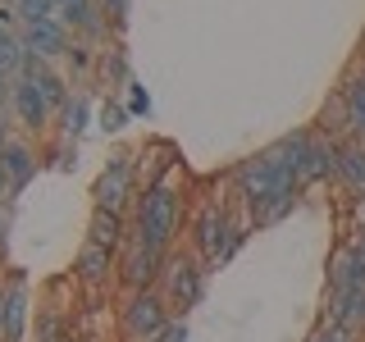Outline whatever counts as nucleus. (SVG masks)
Listing matches in <instances>:
<instances>
[{
  "instance_id": "nucleus-1",
  "label": "nucleus",
  "mask_w": 365,
  "mask_h": 342,
  "mask_svg": "<svg viewBox=\"0 0 365 342\" xmlns=\"http://www.w3.org/2000/svg\"><path fill=\"white\" fill-rule=\"evenodd\" d=\"M233 182H237V197H242L247 214L256 224H279L292 214L297 197H302V178H297V160L292 151L283 146V137L265 151H256L251 160L233 169Z\"/></svg>"
},
{
  "instance_id": "nucleus-2",
  "label": "nucleus",
  "mask_w": 365,
  "mask_h": 342,
  "mask_svg": "<svg viewBox=\"0 0 365 342\" xmlns=\"http://www.w3.org/2000/svg\"><path fill=\"white\" fill-rule=\"evenodd\" d=\"M178 219H182V192L178 182H151V187L137 192L133 201V242L160 251V256H169V247H174L178 237Z\"/></svg>"
},
{
  "instance_id": "nucleus-3",
  "label": "nucleus",
  "mask_w": 365,
  "mask_h": 342,
  "mask_svg": "<svg viewBox=\"0 0 365 342\" xmlns=\"http://www.w3.org/2000/svg\"><path fill=\"white\" fill-rule=\"evenodd\" d=\"M247 228H251V219H233L224 201H205L201 214L192 219V247H197V256L210 269H220L237 256V247L247 242Z\"/></svg>"
},
{
  "instance_id": "nucleus-4",
  "label": "nucleus",
  "mask_w": 365,
  "mask_h": 342,
  "mask_svg": "<svg viewBox=\"0 0 365 342\" xmlns=\"http://www.w3.org/2000/svg\"><path fill=\"white\" fill-rule=\"evenodd\" d=\"M174 306H169V296L160 288H142V292H128L119 306V333L123 342H155L165 333L169 324H174Z\"/></svg>"
},
{
  "instance_id": "nucleus-5",
  "label": "nucleus",
  "mask_w": 365,
  "mask_h": 342,
  "mask_svg": "<svg viewBox=\"0 0 365 342\" xmlns=\"http://www.w3.org/2000/svg\"><path fill=\"white\" fill-rule=\"evenodd\" d=\"M338 142L342 137H334V133H306V128L283 137V146H288L292 160H297L302 187H315V182H329V178L338 182Z\"/></svg>"
},
{
  "instance_id": "nucleus-6",
  "label": "nucleus",
  "mask_w": 365,
  "mask_h": 342,
  "mask_svg": "<svg viewBox=\"0 0 365 342\" xmlns=\"http://www.w3.org/2000/svg\"><path fill=\"white\" fill-rule=\"evenodd\" d=\"M137 165L142 160L128 155V151H114L106 160V169H101V178L91 182V205L96 210H119V214H128V205L137 201Z\"/></svg>"
},
{
  "instance_id": "nucleus-7",
  "label": "nucleus",
  "mask_w": 365,
  "mask_h": 342,
  "mask_svg": "<svg viewBox=\"0 0 365 342\" xmlns=\"http://www.w3.org/2000/svg\"><path fill=\"white\" fill-rule=\"evenodd\" d=\"M205 265L201 256H165V274H160V292L169 296V306H174V315H187L192 306L205 296Z\"/></svg>"
},
{
  "instance_id": "nucleus-8",
  "label": "nucleus",
  "mask_w": 365,
  "mask_h": 342,
  "mask_svg": "<svg viewBox=\"0 0 365 342\" xmlns=\"http://www.w3.org/2000/svg\"><path fill=\"white\" fill-rule=\"evenodd\" d=\"M9 119H14V128L23 137H46V133H51V119H55V110L46 105V96H41V87L32 83V78H23V73H14Z\"/></svg>"
},
{
  "instance_id": "nucleus-9",
  "label": "nucleus",
  "mask_w": 365,
  "mask_h": 342,
  "mask_svg": "<svg viewBox=\"0 0 365 342\" xmlns=\"http://www.w3.org/2000/svg\"><path fill=\"white\" fill-rule=\"evenodd\" d=\"M160 274H165V256L128 237V247L119 251V283H123V288H128V292L155 288V283H160Z\"/></svg>"
},
{
  "instance_id": "nucleus-10",
  "label": "nucleus",
  "mask_w": 365,
  "mask_h": 342,
  "mask_svg": "<svg viewBox=\"0 0 365 342\" xmlns=\"http://www.w3.org/2000/svg\"><path fill=\"white\" fill-rule=\"evenodd\" d=\"M32 324V301H28V283L9 279L0 288V342H28Z\"/></svg>"
},
{
  "instance_id": "nucleus-11",
  "label": "nucleus",
  "mask_w": 365,
  "mask_h": 342,
  "mask_svg": "<svg viewBox=\"0 0 365 342\" xmlns=\"http://www.w3.org/2000/svg\"><path fill=\"white\" fill-rule=\"evenodd\" d=\"M19 41H23V51L41 55V60H51V64H64V51L73 46V32H68L60 23V14H55V19H41V23L19 28Z\"/></svg>"
},
{
  "instance_id": "nucleus-12",
  "label": "nucleus",
  "mask_w": 365,
  "mask_h": 342,
  "mask_svg": "<svg viewBox=\"0 0 365 342\" xmlns=\"http://www.w3.org/2000/svg\"><path fill=\"white\" fill-rule=\"evenodd\" d=\"M114 274H119V251L96 247V242H83V247H78V256H73V279L83 283V288L101 292V288L114 279Z\"/></svg>"
},
{
  "instance_id": "nucleus-13",
  "label": "nucleus",
  "mask_w": 365,
  "mask_h": 342,
  "mask_svg": "<svg viewBox=\"0 0 365 342\" xmlns=\"http://www.w3.org/2000/svg\"><path fill=\"white\" fill-rule=\"evenodd\" d=\"M338 105H342V142H365V68H351L338 87Z\"/></svg>"
},
{
  "instance_id": "nucleus-14",
  "label": "nucleus",
  "mask_w": 365,
  "mask_h": 342,
  "mask_svg": "<svg viewBox=\"0 0 365 342\" xmlns=\"http://www.w3.org/2000/svg\"><path fill=\"white\" fill-rule=\"evenodd\" d=\"M347 288H365V237L361 233L329 265V292H347Z\"/></svg>"
},
{
  "instance_id": "nucleus-15",
  "label": "nucleus",
  "mask_w": 365,
  "mask_h": 342,
  "mask_svg": "<svg viewBox=\"0 0 365 342\" xmlns=\"http://www.w3.org/2000/svg\"><path fill=\"white\" fill-rule=\"evenodd\" d=\"M0 169H5V178H9V192H19L28 187L32 178H37V169H41V160H37V146L28 142V137H14V142L0 151Z\"/></svg>"
},
{
  "instance_id": "nucleus-16",
  "label": "nucleus",
  "mask_w": 365,
  "mask_h": 342,
  "mask_svg": "<svg viewBox=\"0 0 365 342\" xmlns=\"http://www.w3.org/2000/svg\"><path fill=\"white\" fill-rule=\"evenodd\" d=\"M128 237H133V219H128V214L96 210V205H91V214H87V242L110 247V251H123V247H128Z\"/></svg>"
},
{
  "instance_id": "nucleus-17",
  "label": "nucleus",
  "mask_w": 365,
  "mask_h": 342,
  "mask_svg": "<svg viewBox=\"0 0 365 342\" xmlns=\"http://www.w3.org/2000/svg\"><path fill=\"white\" fill-rule=\"evenodd\" d=\"M324 324H338V328H347V333H361V328H365V288L329 292Z\"/></svg>"
},
{
  "instance_id": "nucleus-18",
  "label": "nucleus",
  "mask_w": 365,
  "mask_h": 342,
  "mask_svg": "<svg viewBox=\"0 0 365 342\" xmlns=\"http://www.w3.org/2000/svg\"><path fill=\"white\" fill-rule=\"evenodd\" d=\"M338 182L347 192L365 197V142H338Z\"/></svg>"
},
{
  "instance_id": "nucleus-19",
  "label": "nucleus",
  "mask_w": 365,
  "mask_h": 342,
  "mask_svg": "<svg viewBox=\"0 0 365 342\" xmlns=\"http://www.w3.org/2000/svg\"><path fill=\"white\" fill-rule=\"evenodd\" d=\"M55 119H60V142L78 146V137H83L87 123H91V96H87V91H78V96L68 100V105L55 114Z\"/></svg>"
},
{
  "instance_id": "nucleus-20",
  "label": "nucleus",
  "mask_w": 365,
  "mask_h": 342,
  "mask_svg": "<svg viewBox=\"0 0 365 342\" xmlns=\"http://www.w3.org/2000/svg\"><path fill=\"white\" fill-rule=\"evenodd\" d=\"M32 83H37V87H41V96H46V105H51L55 114H60V110L68 105V100H73V91H68V87H73V78H68V73H60V68H55V64H46V68H41V73H37V78H32Z\"/></svg>"
},
{
  "instance_id": "nucleus-21",
  "label": "nucleus",
  "mask_w": 365,
  "mask_h": 342,
  "mask_svg": "<svg viewBox=\"0 0 365 342\" xmlns=\"http://www.w3.org/2000/svg\"><path fill=\"white\" fill-rule=\"evenodd\" d=\"M178 160H174V146L169 142H151L142 151V174H146V187L151 182H169V169H174Z\"/></svg>"
},
{
  "instance_id": "nucleus-22",
  "label": "nucleus",
  "mask_w": 365,
  "mask_h": 342,
  "mask_svg": "<svg viewBox=\"0 0 365 342\" xmlns=\"http://www.w3.org/2000/svg\"><path fill=\"white\" fill-rule=\"evenodd\" d=\"M91 68H96V46L73 37V46L64 51V73H68V78H87Z\"/></svg>"
},
{
  "instance_id": "nucleus-23",
  "label": "nucleus",
  "mask_w": 365,
  "mask_h": 342,
  "mask_svg": "<svg viewBox=\"0 0 365 342\" xmlns=\"http://www.w3.org/2000/svg\"><path fill=\"white\" fill-rule=\"evenodd\" d=\"M19 60H23V41H19V28L0 23V68L5 73H19Z\"/></svg>"
},
{
  "instance_id": "nucleus-24",
  "label": "nucleus",
  "mask_w": 365,
  "mask_h": 342,
  "mask_svg": "<svg viewBox=\"0 0 365 342\" xmlns=\"http://www.w3.org/2000/svg\"><path fill=\"white\" fill-rule=\"evenodd\" d=\"M14 9H19V23L28 28V23H41V19L60 14V0H14Z\"/></svg>"
},
{
  "instance_id": "nucleus-25",
  "label": "nucleus",
  "mask_w": 365,
  "mask_h": 342,
  "mask_svg": "<svg viewBox=\"0 0 365 342\" xmlns=\"http://www.w3.org/2000/svg\"><path fill=\"white\" fill-rule=\"evenodd\" d=\"M128 119H133V114H128V105L110 96L106 105H101V119H96V123H101V133H110V137H114V133H123V128H128Z\"/></svg>"
},
{
  "instance_id": "nucleus-26",
  "label": "nucleus",
  "mask_w": 365,
  "mask_h": 342,
  "mask_svg": "<svg viewBox=\"0 0 365 342\" xmlns=\"http://www.w3.org/2000/svg\"><path fill=\"white\" fill-rule=\"evenodd\" d=\"M37 342H68V319L55 311H41L37 315Z\"/></svg>"
},
{
  "instance_id": "nucleus-27",
  "label": "nucleus",
  "mask_w": 365,
  "mask_h": 342,
  "mask_svg": "<svg viewBox=\"0 0 365 342\" xmlns=\"http://www.w3.org/2000/svg\"><path fill=\"white\" fill-rule=\"evenodd\" d=\"M101 14L110 19L114 32H123L128 28V14H133V0H101Z\"/></svg>"
},
{
  "instance_id": "nucleus-28",
  "label": "nucleus",
  "mask_w": 365,
  "mask_h": 342,
  "mask_svg": "<svg viewBox=\"0 0 365 342\" xmlns=\"http://www.w3.org/2000/svg\"><path fill=\"white\" fill-rule=\"evenodd\" d=\"M106 68H110V78H114L119 87H128V83H133V73H128V55H123V46L106 51Z\"/></svg>"
},
{
  "instance_id": "nucleus-29",
  "label": "nucleus",
  "mask_w": 365,
  "mask_h": 342,
  "mask_svg": "<svg viewBox=\"0 0 365 342\" xmlns=\"http://www.w3.org/2000/svg\"><path fill=\"white\" fill-rule=\"evenodd\" d=\"M123 91H128V114H133V119L151 114V96H146V87H142V83H128Z\"/></svg>"
},
{
  "instance_id": "nucleus-30",
  "label": "nucleus",
  "mask_w": 365,
  "mask_h": 342,
  "mask_svg": "<svg viewBox=\"0 0 365 342\" xmlns=\"http://www.w3.org/2000/svg\"><path fill=\"white\" fill-rule=\"evenodd\" d=\"M306 342H356V333H347V328H338V324H319Z\"/></svg>"
},
{
  "instance_id": "nucleus-31",
  "label": "nucleus",
  "mask_w": 365,
  "mask_h": 342,
  "mask_svg": "<svg viewBox=\"0 0 365 342\" xmlns=\"http://www.w3.org/2000/svg\"><path fill=\"white\" fill-rule=\"evenodd\" d=\"M155 342H187V324H182V319H174V324H169Z\"/></svg>"
},
{
  "instance_id": "nucleus-32",
  "label": "nucleus",
  "mask_w": 365,
  "mask_h": 342,
  "mask_svg": "<svg viewBox=\"0 0 365 342\" xmlns=\"http://www.w3.org/2000/svg\"><path fill=\"white\" fill-rule=\"evenodd\" d=\"M9 91H14V73L0 68V110H9Z\"/></svg>"
},
{
  "instance_id": "nucleus-33",
  "label": "nucleus",
  "mask_w": 365,
  "mask_h": 342,
  "mask_svg": "<svg viewBox=\"0 0 365 342\" xmlns=\"http://www.w3.org/2000/svg\"><path fill=\"white\" fill-rule=\"evenodd\" d=\"M14 192H9V178H5V169H0V201H9Z\"/></svg>"
},
{
  "instance_id": "nucleus-34",
  "label": "nucleus",
  "mask_w": 365,
  "mask_h": 342,
  "mask_svg": "<svg viewBox=\"0 0 365 342\" xmlns=\"http://www.w3.org/2000/svg\"><path fill=\"white\" fill-rule=\"evenodd\" d=\"M356 233L365 237V197H361V228H356Z\"/></svg>"
},
{
  "instance_id": "nucleus-35",
  "label": "nucleus",
  "mask_w": 365,
  "mask_h": 342,
  "mask_svg": "<svg viewBox=\"0 0 365 342\" xmlns=\"http://www.w3.org/2000/svg\"><path fill=\"white\" fill-rule=\"evenodd\" d=\"M0 237H5V219H0Z\"/></svg>"
},
{
  "instance_id": "nucleus-36",
  "label": "nucleus",
  "mask_w": 365,
  "mask_h": 342,
  "mask_svg": "<svg viewBox=\"0 0 365 342\" xmlns=\"http://www.w3.org/2000/svg\"><path fill=\"white\" fill-rule=\"evenodd\" d=\"M60 5H73V0H60Z\"/></svg>"
}]
</instances>
